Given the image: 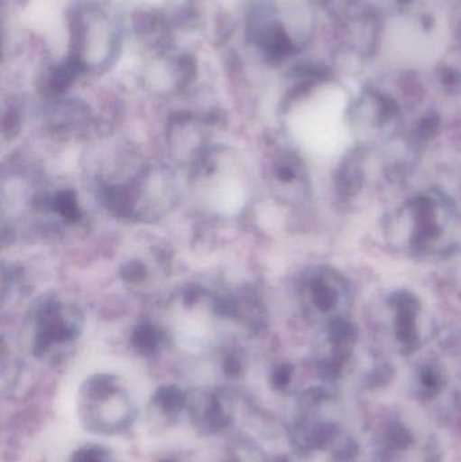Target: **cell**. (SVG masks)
I'll use <instances>...</instances> for the list:
<instances>
[{"instance_id": "6da1fadb", "label": "cell", "mask_w": 461, "mask_h": 462, "mask_svg": "<svg viewBox=\"0 0 461 462\" xmlns=\"http://www.w3.org/2000/svg\"><path fill=\"white\" fill-rule=\"evenodd\" d=\"M78 417L91 433L113 436L132 426L135 406L115 376L97 374L81 388Z\"/></svg>"}, {"instance_id": "7a4b0ae2", "label": "cell", "mask_w": 461, "mask_h": 462, "mask_svg": "<svg viewBox=\"0 0 461 462\" xmlns=\"http://www.w3.org/2000/svg\"><path fill=\"white\" fill-rule=\"evenodd\" d=\"M187 411L194 425L206 433H219L233 422L232 411L219 393H197L189 395Z\"/></svg>"}, {"instance_id": "3957f363", "label": "cell", "mask_w": 461, "mask_h": 462, "mask_svg": "<svg viewBox=\"0 0 461 462\" xmlns=\"http://www.w3.org/2000/svg\"><path fill=\"white\" fill-rule=\"evenodd\" d=\"M81 73H84V70L80 64L68 56L67 59L51 65L43 72L38 83V88L49 99H59L72 87Z\"/></svg>"}, {"instance_id": "277c9868", "label": "cell", "mask_w": 461, "mask_h": 462, "mask_svg": "<svg viewBox=\"0 0 461 462\" xmlns=\"http://www.w3.org/2000/svg\"><path fill=\"white\" fill-rule=\"evenodd\" d=\"M187 403H189V395L175 385H165L160 388L152 398V407L170 422L178 420L179 415L187 410Z\"/></svg>"}, {"instance_id": "5b68a950", "label": "cell", "mask_w": 461, "mask_h": 462, "mask_svg": "<svg viewBox=\"0 0 461 462\" xmlns=\"http://www.w3.org/2000/svg\"><path fill=\"white\" fill-rule=\"evenodd\" d=\"M132 26L135 34L143 38H151L164 32L168 27V21L159 11L137 10L133 13Z\"/></svg>"}, {"instance_id": "8992f818", "label": "cell", "mask_w": 461, "mask_h": 462, "mask_svg": "<svg viewBox=\"0 0 461 462\" xmlns=\"http://www.w3.org/2000/svg\"><path fill=\"white\" fill-rule=\"evenodd\" d=\"M132 341L135 349L140 350L143 355H151L160 346L161 333L153 326L143 325L135 328Z\"/></svg>"}, {"instance_id": "52a82bcc", "label": "cell", "mask_w": 461, "mask_h": 462, "mask_svg": "<svg viewBox=\"0 0 461 462\" xmlns=\"http://www.w3.org/2000/svg\"><path fill=\"white\" fill-rule=\"evenodd\" d=\"M49 206H51L53 211H56L60 217L67 219V221L73 222L80 217V211H78L75 195L70 191L59 192V194L51 200Z\"/></svg>"}, {"instance_id": "ba28073f", "label": "cell", "mask_w": 461, "mask_h": 462, "mask_svg": "<svg viewBox=\"0 0 461 462\" xmlns=\"http://www.w3.org/2000/svg\"><path fill=\"white\" fill-rule=\"evenodd\" d=\"M72 462H115L108 452L100 448L89 447L78 450L73 455Z\"/></svg>"}, {"instance_id": "9c48e42d", "label": "cell", "mask_w": 461, "mask_h": 462, "mask_svg": "<svg viewBox=\"0 0 461 462\" xmlns=\"http://www.w3.org/2000/svg\"><path fill=\"white\" fill-rule=\"evenodd\" d=\"M146 269L143 263H127L124 269H122V276L130 282H140L145 277Z\"/></svg>"}, {"instance_id": "30bf717a", "label": "cell", "mask_w": 461, "mask_h": 462, "mask_svg": "<svg viewBox=\"0 0 461 462\" xmlns=\"http://www.w3.org/2000/svg\"><path fill=\"white\" fill-rule=\"evenodd\" d=\"M241 368H243V365H241L240 358L235 357V356H230V357H227L226 361H225V371H226V374H230V376H237V374H240Z\"/></svg>"}, {"instance_id": "8fae6325", "label": "cell", "mask_w": 461, "mask_h": 462, "mask_svg": "<svg viewBox=\"0 0 461 462\" xmlns=\"http://www.w3.org/2000/svg\"><path fill=\"white\" fill-rule=\"evenodd\" d=\"M18 114L16 111L10 110L5 113V118H3V127H5V133L15 132V127L18 126Z\"/></svg>"}, {"instance_id": "7c38bea8", "label": "cell", "mask_w": 461, "mask_h": 462, "mask_svg": "<svg viewBox=\"0 0 461 462\" xmlns=\"http://www.w3.org/2000/svg\"><path fill=\"white\" fill-rule=\"evenodd\" d=\"M287 382H289V374H287V372H284L283 369L273 374V384H275L276 387H284Z\"/></svg>"}, {"instance_id": "4fadbf2b", "label": "cell", "mask_w": 461, "mask_h": 462, "mask_svg": "<svg viewBox=\"0 0 461 462\" xmlns=\"http://www.w3.org/2000/svg\"><path fill=\"white\" fill-rule=\"evenodd\" d=\"M395 2H397L398 5H410V3H413L414 0H395Z\"/></svg>"}, {"instance_id": "5bb4252c", "label": "cell", "mask_w": 461, "mask_h": 462, "mask_svg": "<svg viewBox=\"0 0 461 462\" xmlns=\"http://www.w3.org/2000/svg\"><path fill=\"white\" fill-rule=\"evenodd\" d=\"M229 462H240L237 460V458H235V460L229 461Z\"/></svg>"}]
</instances>
